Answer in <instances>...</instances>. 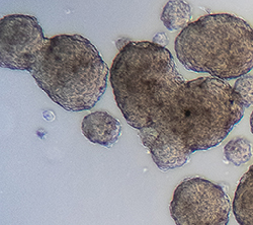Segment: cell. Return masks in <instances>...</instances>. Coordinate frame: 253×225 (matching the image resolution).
<instances>
[{"label":"cell","mask_w":253,"mask_h":225,"mask_svg":"<svg viewBox=\"0 0 253 225\" xmlns=\"http://www.w3.org/2000/svg\"><path fill=\"white\" fill-rule=\"evenodd\" d=\"M110 80L117 106L129 125L177 138L193 153L220 145L246 109L224 80H185L170 51L149 41L123 45Z\"/></svg>","instance_id":"1"},{"label":"cell","mask_w":253,"mask_h":225,"mask_svg":"<svg viewBox=\"0 0 253 225\" xmlns=\"http://www.w3.org/2000/svg\"><path fill=\"white\" fill-rule=\"evenodd\" d=\"M47 40L35 16L11 14L2 17L0 20V65L10 70L30 71Z\"/></svg>","instance_id":"5"},{"label":"cell","mask_w":253,"mask_h":225,"mask_svg":"<svg viewBox=\"0 0 253 225\" xmlns=\"http://www.w3.org/2000/svg\"><path fill=\"white\" fill-rule=\"evenodd\" d=\"M250 127L253 133V112L250 116ZM232 208L239 225H253V165L239 180Z\"/></svg>","instance_id":"8"},{"label":"cell","mask_w":253,"mask_h":225,"mask_svg":"<svg viewBox=\"0 0 253 225\" xmlns=\"http://www.w3.org/2000/svg\"><path fill=\"white\" fill-rule=\"evenodd\" d=\"M230 212V198L225 189L201 177L184 179L170 203L176 225H228Z\"/></svg>","instance_id":"4"},{"label":"cell","mask_w":253,"mask_h":225,"mask_svg":"<svg viewBox=\"0 0 253 225\" xmlns=\"http://www.w3.org/2000/svg\"><path fill=\"white\" fill-rule=\"evenodd\" d=\"M226 160L236 167L242 166L252 157V146L249 140L237 137L229 141L224 148Z\"/></svg>","instance_id":"10"},{"label":"cell","mask_w":253,"mask_h":225,"mask_svg":"<svg viewBox=\"0 0 253 225\" xmlns=\"http://www.w3.org/2000/svg\"><path fill=\"white\" fill-rule=\"evenodd\" d=\"M139 137L150 151L155 165L163 172L183 167L193 154L182 141L155 129L139 130Z\"/></svg>","instance_id":"6"},{"label":"cell","mask_w":253,"mask_h":225,"mask_svg":"<svg viewBox=\"0 0 253 225\" xmlns=\"http://www.w3.org/2000/svg\"><path fill=\"white\" fill-rule=\"evenodd\" d=\"M152 42H153L154 44H156V45L161 46V47H165V46L168 44V39H167V37L165 36V34L159 33V34H157V35L154 36Z\"/></svg>","instance_id":"12"},{"label":"cell","mask_w":253,"mask_h":225,"mask_svg":"<svg viewBox=\"0 0 253 225\" xmlns=\"http://www.w3.org/2000/svg\"><path fill=\"white\" fill-rule=\"evenodd\" d=\"M175 53L191 71L239 78L253 68V30L233 14H207L179 33Z\"/></svg>","instance_id":"3"},{"label":"cell","mask_w":253,"mask_h":225,"mask_svg":"<svg viewBox=\"0 0 253 225\" xmlns=\"http://www.w3.org/2000/svg\"><path fill=\"white\" fill-rule=\"evenodd\" d=\"M233 90L246 108L253 106V76L252 75L245 74L239 77L235 81Z\"/></svg>","instance_id":"11"},{"label":"cell","mask_w":253,"mask_h":225,"mask_svg":"<svg viewBox=\"0 0 253 225\" xmlns=\"http://www.w3.org/2000/svg\"><path fill=\"white\" fill-rule=\"evenodd\" d=\"M38 87L68 112L91 110L107 90L111 69L87 38H48L29 71Z\"/></svg>","instance_id":"2"},{"label":"cell","mask_w":253,"mask_h":225,"mask_svg":"<svg viewBox=\"0 0 253 225\" xmlns=\"http://www.w3.org/2000/svg\"><path fill=\"white\" fill-rule=\"evenodd\" d=\"M192 7L181 0H171L164 6L161 13V22L169 31H183L191 25Z\"/></svg>","instance_id":"9"},{"label":"cell","mask_w":253,"mask_h":225,"mask_svg":"<svg viewBox=\"0 0 253 225\" xmlns=\"http://www.w3.org/2000/svg\"><path fill=\"white\" fill-rule=\"evenodd\" d=\"M81 131L91 143L111 148L121 136L122 124L110 113L97 111L83 118Z\"/></svg>","instance_id":"7"}]
</instances>
